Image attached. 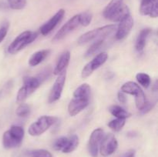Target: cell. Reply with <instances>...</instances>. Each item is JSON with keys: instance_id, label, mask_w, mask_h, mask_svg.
Listing matches in <instances>:
<instances>
[{"instance_id": "484cf974", "label": "cell", "mask_w": 158, "mask_h": 157, "mask_svg": "<svg viewBox=\"0 0 158 157\" xmlns=\"http://www.w3.org/2000/svg\"><path fill=\"white\" fill-rule=\"evenodd\" d=\"M136 78H137L139 84L141 85L143 87L148 88L150 86V85H151V77L148 74L143 73V72H139L136 75Z\"/></svg>"}, {"instance_id": "52a82bcc", "label": "cell", "mask_w": 158, "mask_h": 157, "mask_svg": "<svg viewBox=\"0 0 158 157\" xmlns=\"http://www.w3.org/2000/svg\"><path fill=\"white\" fill-rule=\"evenodd\" d=\"M80 25V14H77V15L72 17L70 19L68 20L62 26L61 29L56 32V34L52 38V42H58L63 39L68 34H69L74 29H77Z\"/></svg>"}, {"instance_id": "83f0119b", "label": "cell", "mask_w": 158, "mask_h": 157, "mask_svg": "<svg viewBox=\"0 0 158 157\" xmlns=\"http://www.w3.org/2000/svg\"><path fill=\"white\" fill-rule=\"evenodd\" d=\"M30 111L31 109L29 105L26 104V103H20V105L16 109L15 113H16V115L19 117H23V118H24V117L28 116L29 115Z\"/></svg>"}, {"instance_id": "3957f363", "label": "cell", "mask_w": 158, "mask_h": 157, "mask_svg": "<svg viewBox=\"0 0 158 157\" xmlns=\"http://www.w3.org/2000/svg\"><path fill=\"white\" fill-rule=\"evenodd\" d=\"M38 36V34L32 31H25L18 35L8 47L9 54H16L24 49L26 46L32 43Z\"/></svg>"}, {"instance_id": "d590c367", "label": "cell", "mask_w": 158, "mask_h": 157, "mask_svg": "<svg viewBox=\"0 0 158 157\" xmlns=\"http://www.w3.org/2000/svg\"><path fill=\"white\" fill-rule=\"evenodd\" d=\"M123 157H135V151L134 150H129Z\"/></svg>"}, {"instance_id": "7402d4cb", "label": "cell", "mask_w": 158, "mask_h": 157, "mask_svg": "<svg viewBox=\"0 0 158 157\" xmlns=\"http://www.w3.org/2000/svg\"><path fill=\"white\" fill-rule=\"evenodd\" d=\"M109 111L116 118L125 119H126L127 118H128V117H130L131 115V114L129 112H127L126 109L122 108L121 106H117V105L111 106L109 108Z\"/></svg>"}, {"instance_id": "836d02e7", "label": "cell", "mask_w": 158, "mask_h": 157, "mask_svg": "<svg viewBox=\"0 0 158 157\" xmlns=\"http://www.w3.org/2000/svg\"><path fill=\"white\" fill-rule=\"evenodd\" d=\"M154 103H151V102L148 103V102H147L146 104L144 105V106L142 108V109H140V111H141V113L142 114L148 113V112H149L150 111H151V109L154 108Z\"/></svg>"}, {"instance_id": "f1b7e54d", "label": "cell", "mask_w": 158, "mask_h": 157, "mask_svg": "<svg viewBox=\"0 0 158 157\" xmlns=\"http://www.w3.org/2000/svg\"><path fill=\"white\" fill-rule=\"evenodd\" d=\"M11 9L15 10H21L24 9L27 3V0H7Z\"/></svg>"}, {"instance_id": "9c48e42d", "label": "cell", "mask_w": 158, "mask_h": 157, "mask_svg": "<svg viewBox=\"0 0 158 157\" xmlns=\"http://www.w3.org/2000/svg\"><path fill=\"white\" fill-rule=\"evenodd\" d=\"M66 72H63L60 75H58L57 78L56 79L50 92H49L48 102L49 103H53L59 100L61 97L62 92H63V88H64L65 82H66Z\"/></svg>"}, {"instance_id": "4316f807", "label": "cell", "mask_w": 158, "mask_h": 157, "mask_svg": "<svg viewBox=\"0 0 158 157\" xmlns=\"http://www.w3.org/2000/svg\"><path fill=\"white\" fill-rule=\"evenodd\" d=\"M26 155L29 157H52V154L46 149H35L28 151Z\"/></svg>"}, {"instance_id": "9a60e30c", "label": "cell", "mask_w": 158, "mask_h": 157, "mask_svg": "<svg viewBox=\"0 0 158 157\" xmlns=\"http://www.w3.org/2000/svg\"><path fill=\"white\" fill-rule=\"evenodd\" d=\"M123 4H124L123 0H111L103 10V17L106 19L110 20V18L121 8Z\"/></svg>"}, {"instance_id": "603a6c76", "label": "cell", "mask_w": 158, "mask_h": 157, "mask_svg": "<svg viewBox=\"0 0 158 157\" xmlns=\"http://www.w3.org/2000/svg\"><path fill=\"white\" fill-rule=\"evenodd\" d=\"M79 145V138L77 135H73L69 138H68L67 143L66 146L63 148L62 152L64 153H69L72 152L73 151L75 150Z\"/></svg>"}, {"instance_id": "4fadbf2b", "label": "cell", "mask_w": 158, "mask_h": 157, "mask_svg": "<svg viewBox=\"0 0 158 157\" xmlns=\"http://www.w3.org/2000/svg\"><path fill=\"white\" fill-rule=\"evenodd\" d=\"M140 13L142 15H149L151 18H157L158 15L157 0H142Z\"/></svg>"}, {"instance_id": "ba28073f", "label": "cell", "mask_w": 158, "mask_h": 157, "mask_svg": "<svg viewBox=\"0 0 158 157\" xmlns=\"http://www.w3.org/2000/svg\"><path fill=\"white\" fill-rule=\"evenodd\" d=\"M118 142L114 134L109 133L103 136L100 145V154L103 156L112 155L117 149Z\"/></svg>"}, {"instance_id": "f546056e", "label": "cell", "mask_w": 158, "mask_h": 157, "mask_svg": "<svg viewBox=\"0 0 158 157\" xmlns=\"http://www.w3.org/2000/svg\"><path fill=\"white\" fill-rule=\"evenodd\" d=\"M93 19V15L89 12H85L80 14V24L83 26H88Z\"/></svg>"}, {"instance_id": "1f68e13d", "label": "cell", "mask_w": 158, "mask_h": 157, "mask_svg": "<svg viewBox=\"0 0 158 157\" xmlns=\"http://www.w3.org/2000/svg\"><path fill=\"white\" fill-rule=\"evenodd\" d=\"M29 92L26 91V89H25L24 86L20 88V89L19 90L18 93H17L16 96V101L19 103H23V102L27 99V97L29 96Z\"/></svg>"}, {"instance_id": "30bf717a", "label": "cell", "mask_w": 158, "mask_h": 157, "mask_svg": "<svg viewBox=\"0 0 158 157\" xmlns=\"http://www.w3.org/2000/svg\"><path fill=\"white\" fill-rule=\"evenodd\" d=\"M104 136V132L102 129L98 128L93 131L88 143V149L92 157H97L100 143Z\"/></svg>"}, {"instance_id": "6da1fadb", "label": "cell", "mask_w": 158, "mask_h": 157, "mask_svg": "<svg viewBox=\"0 0 158 157\" xmlns=\"http://www.w3.org/2000/svg\"><path fill=\"white\" fill-rule=\"evenodd\" d=\"M25 131L22 126H12L2 135V145L5 149H13L21 145L24 138Z\"/></svg>"}, {"instance_id": "ac0fdd59", "label": "cell", "mask_w": 158, "mask_h": 157, "mask_svg": "<svg viewBox=\"0 0 158 157\" xmlns=\"http://www.w3.org/2000/svg\"><path fill=\"white\" fill-rule=\"evenodd\" d=\"M50 50L49 49H43L38 51L31 55L29 59V65L30 66H36L44 61L45 58L49 55Z\"/></svg>"}, {"instance_id": "4dcf8cb0", "label": "cell", "mask_w": 158, "mask_h": 157, "mask_svg": "<svg viewBox=\"0 0 158 157\" xmlns=\"http://www.w3.org/2000/svg\"><path fill=\"white\" fill-rule=\"evenodd\" d=\"M67 141H68L67 137H65V136L60 137V138H59L58 139L56 140L55 143H54L53 144L54 149L57 151H60V150L62 151L63 149V148L66 146V143H67Z\"/></svg>"}, {"instance_id": "7c38bea8", "label": "cell", "mask_w": 158, "mask_h": 157, "mask_svg": "<svg viewBox=\"0 0 158 157\" xmlns=\"http://www.w3.org/2000/svg\"><path fill=\"white\" fill-rule=\"evenodd\" d=\"M117 27L116 38L118 40H122L126 38L131 32L133 26H134V19L131 15L127 16L120 22H119Z\"/></svg>"}, {"instance_id": "5b68a950", "label": "cell", "mask_w": 158, "mask_h": 157, "mask_svg": "<svg viewBox=\"0 0 158 157\" xmlns=\"http://www.w3.org/2000/svg\"><path fill=\"white\" fill-rule=\"evenodd\" d=\"M121 91L124 93L135 96L136 106L139 110L142 109V108L146 104V95L137 83L134 82H127L122 86Z\"/></svg>"}, {"instance_id": "cb8c5ba5", "label": "cell", "mask_w": 158, "mask_h": 157, "mask_svg": "<svg viewBox=\"0 0 158 157\" xmlns=\"http://www.w3.org/2000/svg\"><path fill=\"white\" fill-rule=\"evenodd\" d=\"M103 43H104V39H99L94 42L92 44V46L86 51V54H85V58H89V57L94 55L96 52H97L101 49Z\"/></svg>"}, {"instance_id": "8992f818", "label": "cell", "mask_w": 158, "mask_h": 157, "mask_svg": "<svg viewBox=\"0 0 158 157\" xmlns=\"http://www.w3.org/2000/svg\"><path fill=\"white\" fill-rule=\"evenodd\" d=\"M108 58V54L106 52H101L94 57L91 61H89L82 70L81 75L83 78H86L92 75L93 72L97 69L103 66Z\"/></svg>"}, {"instance_id": "d6986e66", "label": "cell", "mask_w": 158, "mask_h": 157, "mask_svg": "<svg viewBox=\"0 0 158 157\" xmlns=\"http://www.w3.org/2000/svg\"><path fill=\"white\" fill-rule=\"evenodd\" d=\"M151 29H143L140 31V34H139L138 37L137 38V42H136V49L139 52H142L144 49L145 46H146L147 40H148V36L151 34Z\"/></svg>"}, {"instance_id": "277c9868", "label": "cell", "mask_w": 158, "mask_h": 157, "mask_svg": "<svg viewBox=\"0 0 158 157\" xmlns=\"http://www.w3.org/2000/svg\"><path fill=\"white\" fill-rule=\"evenodd\" d=\"M58 119L56 117L43 115L40 117L37 121L32 123L29 126L28 132L32 136H38L44 133L47 129H49L54 123L57 122Z\"/></svg>"}, {"instance_id": "7a4b0ae2", "label": "cell", "mask_w": 158, "mask_h": 157, "mask_svg": "<svg viewBox=\"0 0 158 157\" xmlns=\"http://www.w3.org/2000/svg\"><path fill=\"white\" fill-rule=\"evenodd\" d=\"M115 29L116 26L114 24L107 25L103 27L93 29L82 35L77 40V42L79 45L82 46V45L86 44L89 42L95 41V40L97 41L99 39H105V38L112 34L115 31Z\"/></svg>"}, {"instance_id": "5bb4252c", "label": "cell", "mask_w": 158, "mask_h": 157, "mask_svg": "<svg viewBox=\"0 0 158 157\" xmlns=\"http://www.w3.org/2000/svg\"><path fill=\"white\" fill-rule=\"evenodd\" d=\"M89 104V99L82 98H74L69 102L68 112L71 116H75L86 109Z\"/></svg>"}, {"instance_id": "e0dca14e", "label": "cell", "mask_w": 158, "mask_h": 157, "mask_svg": "<svg viewBox=\"0 0 158 157\" xmlns=\"http://www.w3.org/2000/svg\"><path fill=\"white\" fill-rule=\"evenodd\" d=\"M23 84L24 88L26 89L29 95L35 92L41 84V81L36 77L32 76H26L23 78Z\"/></svg>"}, {"instance_id": "e575fe53", "label": "cell", "mask_w": 158, "mask_h": 157, "mask_svg": "<svg viewBox=\"0 0 158 157\" xmlns=\"http://www.w3.org/2000/svg\"><path fill=\"white\" fill-rule=\"evenodd\" d=\"M117 98H118V100L120 103H123V104L126 103L127 97H126V95H125L124 92H123L122 91H120V92L117 93Z\"/></svg>"}, {"instance_id": "2e32d148", "label": "cell", "mask_w": 158, "mask_h": 157, "mask_svg": "<svg viewBox=\"0 0 158 157\" xmlns=\"http://www.w3.org/2000/svg\"><path fill=\"white\" fill-rule=\"evenodd\" d=\"M70 60V52L69 51L63 52L61 56L59 58V61L57 62L56 66L53 71V74L56 75H59L63 72H65L66 69L67 68L68 65Z\"/></svg>"}, {"instance_id": "ffe728a7", "label": "cell", "mask_w": 158, "mask_h": 157, "mask_svg": "<svg viewBox=\"0 0 158 157\" xmlns=\"http://www.w3.org/2000/svg\"><path fill=\"white\" fill-rule=\"evenodd\" d=\"M91 88L87 83L82 84L79 86L73 92V96L75 98H82V99H89L90 96Z\"/></svg>"}, {"instance_id": "d4e9b609", "label": "cell", "mask_w": 158, "mask_h": 157, "mask_svg": "<svg viewBox=\"0 0 158 157\" xmlns=\"http://www.w3.org/2000/svg\"><path fill=\"white\" fill-rule=\"evenodd\" d=\"M125 123H126V119H125L117 118L116 119L111 120L110 122H109L108 126H109L112 130L115 131V132H119V131H120L123 129Z\"/></svg>"}, {"instance_id": "8fae6325", "label": "cell", "mask_w": 158, "mask_h": 157, "mask_svg": "<svg viewBox=\"0 0 158 157\" xmlns=\"http://www.w3.org/2000/svg\"><path fill=\"white\" fill-rule=\"evenodd\" d=\"M65 15V10L61 9L50 18L49 21L46 22V23L40 27V32L42 35H46L50 33L57 26V25L62 21Z\"/></svg>"}, {"instance_id": "44dd1931", "label": "cell", "mask_w": 158, "mask_h": 157, "mask_svg": "<svg viewBox=\"0 0 158 157\" xmlns=\"http://www.w3.org/2000/svg\"><path fill=\"white\" fill-rule=\"evenodd\" d=\"M130 15H131V12H130L129 7L127 5L123 4L121 8L110 18V21L114 22H119Z\"/></svg>"}, {"instance_id": "d6a6232c", "label": "cell", "mask_w": 158, "mask_h": 157, "mask_svg": "<svg viewBox=\"0 0 158 157\" xmlns=\"http://www.w3.org/2000/svg\"><path fill=\"white\" fill-rule=\"evenodd\" d=\"M9 22H4L2 26V27L0 28V43L2 42V40L4 39L6 35H7L8 32V29H9Z\"/></svg>"}]
</instances>
